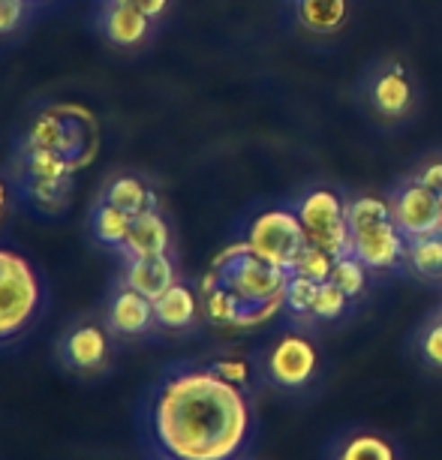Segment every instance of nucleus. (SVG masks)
Masks as SVG:
<instances>
[{
    "instance_id": "obj_19",
    "label": "nucleus",
    "mask_w": 442,
    "mask_h": 460,
    "mask_svg": "<svg viewBox=\"0 0 442 460\" xmlns=\"http://www.w3.org/2000/svg\"><path fill=\"white\" fill-rule=\"evenodd\" d=\"M370 100H374L376 111H383L385 118H401L412 106V84L406 82V75L397 66L379 73L374 84H370Z\"/></svg>"
},
{
    "instance_id": "obj_18",
    "label": "nucleus",
    "mask_w": 442,
    "mask_h": 460,
    "mask_svg": "<svg viewBox=\"0 0 442 460\" xmlns=\"http://www.w3.org/2000/svg\"><path fill=\"white\" fill-rule=\"evenodd\" d=\"M129 223H133V217L129 214L118 211L115 205L102 202V199H93V205L88 211V232H91L93 244L109 247V250H120L127 241Z\"/></svg>"
},
{
    "instance_id": "obj_11",
    "label": "nucleus",
    "mask_w": 442,
    "mask_h": 460,
    "mask_svg": "<svg viewBox=\"0 0 442 460\" xmlns=\"http://www.w3.org/2000/svg\"><path fill=\"white\" fill-rule=\"evenodd\" d=\"M319 355L316 346L301 334H286L280 337L271 352L265 358V373L283 392H301L316 373Z\"/></svg>"
},
{
    "instance_id": "obj_20",
    "label": "nucleus",
    "mask_w": 442,
    "mask_h": 460,
    "mask_svg": "<svg viewBox=\"0 0 442 460\" xmlns=\"http://www.w3.org/2000/svg\"><path fill=\"white\" fill-rule=\"evenodd\" d=\"M298 22L314 33H334L343 28L349 4L346 0H295Z\"/></svg>"
},
{
    "instance_id": "obj_8",
    "label": "nucleus",
    "mask_w": 442,
    "mask_h": 460,
    "mask_svg": "<svg viewBox=\"0 0 442 460\" xmlns=\"http://www.w3.org/2000/svg\"><path fill=\"white\" fill-rule=\"evenodd\" d=\"M244 241L259 259L283 268V271H289L298 253L307 247V235H305V226H301L298 214L286 211V208H271V211L259 214L256 220L247 226Z\"/></svg>"
},
{
    "instance_id": "obj_9",
    "label": "nucleus",
    "mask_w": 442,
    "mask_h": 460,
    "mask_svg": "<svg viewBox=\"0 0 442 460\" xmlns=\"http://www.w3.org/2000/svg\"><path fill=\"white\" fill-rule=\"evenodd\" d=\"M307 244H314L334 259L349 253V223H346V202L332 190H314L295 205Z\"/></svg>"
},
{
    "instance_id": "obj_31",
    "label": "nucleus",
    "mask_w": 442,
    "mask_h": 460,
    "mask_svg": "<svg viewBox=\"0 0 442 460\" xmlns=\"http://www.w3.org/2000/svg\"><path fill=\"white\" fill-rule=\"evenodd\" d=\"M211 367L220 373V376H226L229 382H235V385H247V364L244 361H235V358H223V361H214Z\"/></svg>"
},
{
    "instance_id": "obj_14",
    "label": "nucleus",
    "mask_w": 442,
    "mask_h": 460,
    "mask_svg": "<svg viewBox=\"0 0 442 460\" xmlns=\"http://www.w3.org/2000/svg\"><path fill=\"white\" fill-rule=\"evenodd\" d=\"M118 253L120 259H151L172 253V226L160 214V208H151V211L133 217L127 241Z\"/></svg>"
},
{
    "instance_id": "obj_29",
    "label": "nucleus",
    "mask_w": 442,
    "mask_h": 460,
    "mask_svg": "<svg viewBox=\"0 0 442 460\" xmlns=\"http://www.w3.org/2000/svg\"><path fill=\"white\" fill-rule=\"evenodd\" d=\"M15 205H22V202H19V190L13 184V175L10 172H0V226L10 220Z\"/></svg>"
},
{
    "instance_id": "obj_23",
    "label": "nucleus",
    "mask_w": 442,
    "mask_h": 460,
    "mask_svg": "<svg viewBox=\"0 0 442 460\" xmlns=\"http://www.w3.org/2000/svg\"><path fill=\"white\" fill-rule=\"evenodd\" d=\"M37 15L40 10L31 6L28 0H0V46L22 40L31 31Z\"/></svg>"
},
{
    "instance_id": "obj_28",
    "label": "nucleus",
    "mask_w": 442,
    "mask_h": 460,
    "mask_svg": "<svg viewBox=\"0 0 442 460\" xmlns=\"http://www.w3.org/2000/svg\"><path fill=\"white\" fill-rule=\"evenodd\" d=\"M419 352L424 364L442 370V314L437 319H430L419 334Z\"/></svg>"
},
{
    "instance_id": "obj_5",
    "label": "nucleus",
    "mask_w": 442,
    "mask_h": 460,
    "mask_svg": "<svg viewBox=\"0 0 442 460\" xmlns=\"http://www.w3.org/2000/svg\"><path fill=\"white\" fill-rule=\"evenodd\" d=\"M349 253L370 271H394L406 259V238L397 229L392 205L376 196H358L346 202Z\"/></svg>"
},
{
    "instance_id": "obj_10",
    "label": "nucleus",
    "mask_w": 442,
    "mask_h": 460,
    "mask_svg": "<svg viewBox=\"0 0 442 460\" xmlns=\"http://www.w3.org/2000/svg\"><path fill=\"white\" fill-rule=\"evenodd\" d=\"M93 31L100 33V40L109 49L120 51V55H136L157 33V22H151L147 15L129 10V6L118 4V0H97L91 15Z\"/></svg>"
},
{
    "instance_id": "obj_26",
    "label": "nucleus",
    "mask_w": 442,
    "mask_h": 460,
    "mask_svg": "<svg viewBox=\"0 0 442 460\" xmlns=\"http://www.w3.org/2000/svg\"><path fill=\"white\" fill-rule=\"evenodd\" d=\"M367 271L370 268L361 262V259H355L352 253H346L340 259H334V271H332V280L340 286V289L349 295V298H358L364 292V286H367Z\"/></svg>"
},
{
    "instance_id": "obj_17",
    "label": "nucleus",
    "mask_w": 442,
    "mask_h": 460,
    "mask_svg": "<svg viewBox=\"0 0 442 460\" xmlns=\"http://www.w3.org/2000/svg\"><path fill=\"white\" fill-rule=\"evenodd\" d=\"M154 316H157L160 332H187L196 325L199 316V295L193 292V286L175 283L172 289H166L154 301Z\"/></svg>"
},
{
    "instance_id": "obj_22",
    "label": "nucleus",
    "mask_w": 442,
    "mask_h": 460,
    "mask_svg": "<svg viewBox=\"0 0 442 460\" xmlns=\"http://www.w3.org/2000/svg\"><path fill=\"white\" fill-rule=\"evenodd\" d=\"M334 460H397V451L376 433H355L337 446Z\"/></svg>"
},
{
    "instance_id": "obj_1",
    "label": "nucleus",
    "mask_w": 442,
    "mask_h": 460,
    "mask_svg": "<svg viewBox=\"0 0 442 460\" xmlns=\"http://www.w3.org/2000/svg\"><path fill=\"white\" fill-rule=\"evenodd\" d=\"M136 424L154 460H241L253 403L211 364H175L145 392Z\"/></svg>"
},
{
    "instance_id": "obj_34",
    "label": "nucleus",
    "mask_w": 442,
    "mask_h": 460,
    "mask_svg": "<svg viewBox=\"0 0 442 460\" xmlns=\"http://www.w3.org/2000/svg\"><path fill=\"white\" fill-rule=\"evenodd\" d=\"M439 232H442V214H439Z\"/></svg>"
},
{
    "instance_id": "obj_2",
    "label": "nucleus",
    "mask_w": 442,
    "mask_h": 460,
    "mask_svg": "<svg viewBox=\"0 0 442 460\" xmlns=\"http://www.w3.org/2000/svg\"><path fill=\"white\" fill-rule=\"evenodd\" d=\"M15 138L42 147V151H51L79 175L82 169L91 166L100 151V124L93 111L84 106L51 102V106H40L33 111V118Z\"/></svg>"
},
{
    "instance_id": "obj_24",
    "label": "nucleus",
    "mask_w": 442,
    "mask_h": 460,
    "mask_svg": "<svg viewBox=\"0 0 442 460\" xmlns=\"http://www.w3.org/2000/svg\"><path fill=\"white\" fill-rule=\"evenodd\" d=\"M332 271H334V256L314 247V244H307L305 250H301L298 259H295V265L289 268V274L307 277V280H316V283L332 280Z\"/></svg>"
},
{
    "instance_id": "obj_27",
    "label": "nucleus",
    "mask_w": 442,
    "mask_h": 460,
    "mask_svg": "<svg viewBox=\"0 0 442 460\" xmlns=\"http://www.w3.org/2000/svg\"><path fill=\"white\" fill-rule=\"evenodd\" d=\"M349 301L352 298L334 280H325V283H319V295H316L314 314H310V316L325 319V323H334V319H340L346 314V304H349Z\"/></svg>"
},
{
    "instance_id": "obj_15",
    "label": "nucleus",
    "mask_w": 442,
    "mask_h": 460,
    "mask_svg": "<svg viewBox=\"0 0 442 460\" xmlns=\"http://www.w3.org/2000/svg\"><path fill=\"white\" fill-rule=\"evenodd\" d=\"M118 280L129 286V289H136L138 295H145V298L157 301L163 292L178 283V265L172 253L151 259H124Z\"/></svg>"
},
{
    "instance_id": "obj_3",
    "label": "nucleus",
    "mask_w": 442,
    "mask_h": 460,
    "mask_svg": "<svg viewBox=\"0 0 442 460\" xmlns=\"http://www.w3.org/2000/svg\"><path fill=\"white\" fill-rule=\"evenodd\" d=\"M49 307V286L22 250L0 244V349L22 343Z\"/></svg>"
},
{
    "instance_id": "obj_30",
    "label": "nucleus",
    "mask_w": 442,
    "mask_h": 460,
    "mask_svg": "<svg viewBox=\"0 0 442 460\" xmlns=\"http://www.w3.org/2000/svg\"><path fill=\"white\" fill-rule=\"evenodd\" d=\"M118 4H124V6H129V10L142 13V15H147L151 22H157V24H160L163 15L169 13L172 0H118Z\"/></svg>"
},
{
    "instance_id": "obj_7",
    "label": "nucleus",
    "mask_w": 442,
    "mask_h": 460,
    "mask_svg": "<svg viewBox=\"0 0 442 460\" xmlns=\"http://www.w3.org/2000/svg\"><path fill=\"white\" fill-rule=\"evenodd\" d=\"M111 341H115V334L106 325V319L82 316L60 332L55 355L64 370L75 373V376H93V373H102L109 367Z\"/></svg>"
},
{
    "instance_id": "obj_33",
    "label": "nucleus",
    "mask_w": 442,
    "mask_h": 460,
    "mask_svg": "<svg viewBox=\"0 0 442 460\" xmlns=\"http://www.w3.org/2000/svg\"><path fill=\"white\" fill-rule=\"evenodd\" d=\"M28 4H31V6H37V10L42 13V10H46V6H51V4H57V0H28Z\"/></svg>"
},
{
    "instance_id": "obj_13",
    "label": "nucleus",
    "mask_w": 442,
    "mask_h": 460,
    "mask_svg": "<svg viewBox=\"0 0 442 460\" xmlns=\"http://www.w3.org/2000/svg\"><path fill=\"white\" fill-rule=\"evenodd\" d=\"M106 325L111 328L115 337H124V341H136V337H145L157 328V316H154V301L138 295L136 289H129L120 280H115V289L109 295L106 304Z\"/></svg>"
},
{
    "instance_id": "obj_25",
    "label": "nucleus",
    "mask_w": 442,
    "mask_h": 460,
    "mask_svg": "<svg viewBox=\"0 0 442 460\" xmlns=\"http://www.w3.org/2000/svg\"><path fill=\"white\" fill-rule=\"evenodd\" d=\"M316 295H319V283H316V280H307V277L289 274V280H286V289H283L286 310H289L292 316H307V314H314Z\"/></svg>"
},
{
    "instance_id": "obj_21",
    "label": "nucleus",
    "mask_w": 442,
    "mask_h": 460,
    "mask_svg": "<svg viewBox=\"0 0 442 460\" xmlns=\"http://www.w3.org/2000/svg\"><path fill=\"white\" fill-rule=\"evenodd\" d=\"M406 262L421 280H442V232L406 241Z\"/></svg>"
},
{
    "instance_id": "obj_12",
    "label": "nucleus",
    "mask_w": 442,
    "mask_h": 460,
    "mask_svg": "<svg viewBox=\"0 0 442 460\" xmlns=\"http://www.w3.org/2000/svg\"><path fill=\"white\" fill-rule=\"evenodd\" d=\"M388 205H392V217L406 241L439 232L442 199L433 193V190L419 184L415 178L397 187L394 196L388 199Z\"/></svg>"
},
{
    "instance_id": "obj_4",
    "label": "nucleus",
    "mask_w": 442,
    "mask_h": 460,
    "mask_svg": "<svg viewBox=\"0 0 442 460\" xmlns=\"http://www.w3.org/2000/svg\"><path fill=\"white\" fill-rule=\"evenodd\" d=\"M19 202L37 217H60L73 202L75 172L51 151L15 138L10 169Z\"/></svg>"
},
{
    "instance_id": "obj_32",
    "label": "nucleus",
    "mask_w": 442,
    "mask_h": 460,
    "mask_svg": "<svg viewBox=\"0 0 442 460\" xmlns=\"http://www.w3.org/2000/svg\"><path fill=\"white\" fill-rule=\"evenodd\" d=\"M419 184H424L428 190H433L439 199H442V163H430V166H424L419 175H415Z\"/></svg>"
},
{
    "instance_id": "obj_16",
    "label": "nucleus",
    "mask_w": 442,
    "mask_h": 460,
    "mask_svg": "<svg viewBox=\"0 0 442 460\" xmlns=\"http://www.w3.org/2000/svg\"><path fill=\"white\" fill-rule=\"evenodd\" d=\"M97 199L115 205L118 211H124L129 217H138L157 205V193L151 190V184L142 175H133V172H118V175L106 178V184L100 187Z\"/></svg>"
},
{
    "instance_id": "obj_6",
    "label": "nucleus",
    "mask_w": 442,
    "mask_h": 460,
    "mask_svg": "<svg viewBox=\"0 0 442 460\" xmlns=\"http://www.w3.org/2000/svg\"><path fill=\"white\" fill-rule=\"evenodd\" d=\"M208 274H211L223 289H229L238 298L241 316H238L235 328H241L244 316L253 307H259V304L280 298L286 289V280H289V271H283V268L259 259L253 250L247 247V241H238V244L226 247L223 253H217Z\"/></svg>"
}]
</instances>
